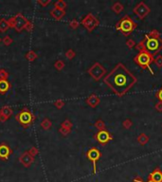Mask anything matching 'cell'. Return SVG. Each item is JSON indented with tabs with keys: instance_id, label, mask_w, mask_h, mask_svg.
Returning <instances> with one entry per match:
<instances>
[{
	"instance_id": "44dd1931",
	"label": "cell",
	"mask_w": 162,
	"mask_h": 182,
	"mask_svg": "<svg viewBox=\"0 0 162 182\" xmlns=\"http://www.w3.org/2000/svg\"><path fill=\"white\" fill-rule=\"evenodd\" d=\"M25 57H26V59H27L28 61L33 62L35 59H37L38 55H37V53H36L34 50H29V51H28L27 53H26Z\"/></svg>"
},
{
	"instance_id": "d6986e66",
	"label": "cell",
	"mask_w": 162,
	"mask_h": 182,
	"mask_svg": "<svg viewBox=\"0 0 162 182\" xmlns=\"http://www.w3.org/2000/svg\"><path fill=\"white\" fill-rule=\"evenodd\" d=\"M123 9H124V7H123V5L121 2H115L111 6V10L117 14L121 13L123 11Z\"/></svg>"
},
{
	"instance_id": "74e56055",
	"label": "cell",
	"mask_w": 162,
	"mask_h": 182,
	"mask_svg": "<svg viewBox=\"0 0 162 182\" xmlns=\"http://www.w3.org/2000/svg\"><path fill=\"white\" fill-rule=\"evenodd\" d=\"M2 42L4 43V45H5V46H10V44L13 43V39L10 38L9 35H7V36H5V37L3 38Z\"/></svg>"
},
{
	"instance_id": "e0dca14e",
	"label": "cell",
	"mask_w": 162,
	"mask_h": 182,
	"mask_svg": "<svg viewBox=\"0 0 162 182\" xmlns=\"http://www.w3.org/2000/svg\"><path fill=\"white\" fill-rule=\"evenodd\" d=\"M10 88V84L8 80L0 81V94H6Z\"/></svg>"
},
{
	"instance_id": "ee69618b",
	"label": "cell",
	"mask_w": 162,
	"mask_h": 182,
	"mask_svg": "<svg viewBox=\"0 0 162 182\" xmlns=\"http://www.w3.org/2000/svg\"><path fill=\"white\" fill-rule=\"evenodd\" d=\"M7 119H8L7 117H5V116H3V115H1V114H0V122H7Z\"/></svg>"
},
{
	"instance_id": "e575fe53",
	"label": "cell",
	"mask_w": 162,
	"mask_h": 182,
	"mask_svg": "<svg viewBox=\"0 0 162 182\" xmlns=\"http://www.w3.org/2000/svg\"><path fill=\"white\" fill-rule=\"evenodd\" d=\"M70 132H71L70 129H66V128H64V127H60L59 128V133L64 137H66L67 135H69Z\"/></svg>"
},
{
	"instance_id": "9a60e30c",
	"label": "cell",
	"mask_w": 162,
	"mask_h": 182,
	"mask_svg": "<svg viewBox=\"0 0 162 182\" xmlns=\"http://www.w3.org/2000/svg\"><path fill=\"white\" fill-rule=\"evenodd\" d=\"M148 179L153 180L155 182H162V171L156 167L152 173L148 175Z\"/></svg>"
},
{
	"instance_id": "7bdbcfd3",
	"label": "cell",
	"mask_w": 162,
	"mask_h": 182,
	"mask_svg": "<svg viewBox=\"0 0 162 182\" xmlns=\"http://www.w3.org/2000/svg\"><path fill=\"white\" fill-rule=\"evenodd\" d=\"M133 182H145V181H143V179H142L141 178H140V176H137V178H134ZM147 182H155V181L148 179V181H147Z\"/></svg>"
},
{
	"instance_id": "83f0119b",
	"label": "cell",
	"mask_w": 162,
	"mask_h": 182,
	"mask_svg": "<svg viewBox=\"0 0 162 182\" xmlns=\"http://www.w3.org/2000/svg\"><path fill=\"white\" fill-rule=\"evenodd\" d=\"M132 125H133V122L130 119H124V121L122 122V126L125 129H127V130L131 128Z\"/></svg>"
},
{
	"instance_id": "603a6c76",
	"label": "cell",
	"mask_w": 162,
	"mask_h": 182,
	"mask_svg": "<svg viewBox=\"0 0 162 182\" xmlns=\"http://www.w3.org/2000/svg\"><path fill=\"white\" fill-rule=\"evenodd\" d=\"M10 28L8 20H6L5 18L0 19V32H5L6 30H8V29Z\"/></svg>"
},
{
	"instance_id": "836d02e7",
	"label": "cell",
	"mask_w": 162,
	"mask_h": 182,
	"mask_svg": "<svg viewBox=\"0 0 162 182\" xmlns=\"http://www.w3.org/2000/svg\"><path fill=\"white\" fill-rule=\"evenodd\" d=\"M54 106L57 108V109H62L63 107L65 106V102L63 101V100H57V101H55L54 102Z\"/></svg>"
},
{
	"instance_id": "f1b7e54d",
	"label": "cell",
	"mask_w": 162,
	"mask_h": 182,
	"mask_svg": "<svg viewBox=\"0 0 162 182\" xmlns=\"http://www.w3.org/2000/svg\"><path fill=\"white\" fill-rule=\"evenodd\" d=\"M80 24H81V22L78 21L77 19H72L71 21L69 22V27H70L72 29H78V27L80 26Z\"/></svg>"
},
{
	"instance_id": "ba28073f",
	"label": "cell",
	"mask_w": 162,
	"mask_h": 182,
	"mask_svg": "<svg viewBox=\"0 0 162 182\" xmlns=\"http://www.w3.org/2000/svg\"><path fill=\"white\" fill-rule=\"evenodd\" d=\"M86 158L92 162L93 172H94V174H96L97 173V162L102 158L101 151L96 147H92L86 152Z\"/></svg>"
},
{
	"instance_id": "484cf974",
	"label": "cell",
	"mask_w": 162,
	"mask_h": 182,
	"mask_svg": "<svg viewBox=\"0 0 162 182\" xmlns=\"http://www.w3.org/2000/svg\"><path fill=\"white\" fill-rule=\"evenodd\" d=\"M65 62L62 61V60H57L55 63H54V67L57 69V70H62L65 67Z\"/></svg>"
},
{
	"instance_id": "d6a6232c",
	"label": "cell",
	"mask_w": 162,
	"mask_h": 182,
	"mask_svg": "<svg viewBox=\"0 0 162 182\" xmlns=\"http://www.w3.org/2000/svg\"><path fill=\"white\" fill-rule=\"evenodd\" d=\"M125 45L127 46V48H128V49H132L133 48H135V45H137V44H135V41H134L133 39H127V40H126V42H125Z\"/></svg>"
},
{
	"instance_id": "f6af8a7d",
	"label": "cell",
	"mask_w": 162,
	"mask_h": 182,
	"mask_svg": "<svg viewBox=\"0 0 162 182\" xmlns=\"http://www.w3.org/2000/svg\"><path fill=\"white\" fill-rule=\"evenodd\" d=\"M2 42V39H1V37H0V43H1Z\"/></svg>"
},
{
	"instance_id": "b9f144b4",
	"label": "cell",
	"mask_w": 162,
	"mask_h": 182,
	"mask_svg": "<svg viewBox=\"0 0 162 182\" xmlns=\"http://www.w3.org/2000/svg\"><path fill=\"white\" fill-rule=\"evenodd\" d=\"M8 23H9L10 28H14V25H15V22H14V16L10 17V18L8 20Z\"/></svg>"
},
{
	"instance_id": "3957f363",
	"label": "cell",
	"mask_w": 162,
	"mask_h": 182,
	"mask_svg": "<svg viewBox=\"0 0 162 182\" xmlns=\"http://www.w3.org/2000/svg\"><path fill=\"white\" fill-rule=\"evenodd\" d=\"M134 62L138 66L141 67L142 69H148L152 75L155 74L154 70L151 67V65L155 62V56L149 53L148 51H145V50L138 51V53L134 57Z\"/></svg>"
},
{
	"instance_id": "60d3db41",
	"label": "cell",
	"mask_w": 162,
	"mask_h": 182,
	"mask_svg": "<svg viewBox=\"0 0 162 182\" xmlns=\"http://www.w3.org/2000/svg\"><path fill=\"white\" fill-rule=\"evenodd\" d=\"M37 2L41 5V6L46 7V6H48V5L50 3V0H46V1H43V0H38Z\"/></svg>"
},
{
	"instance_id": "30bf717a",
	"label": "cell",
	"mask_w": 162,
	"mask_h": 182,
	"mask_svg": "<svg viewBox=\"0 0 162 182\" xmlns=\"http://www.w3.org/2000/svg\"><path fill=\"white\" fill-rule=\"evenodd\" d=\"M94 139H95L101 145L105 146L109 141L113 140V136L110 132L107 131V130H102V131H98V133L94 135Z\"/></svg>"
},
{
	"instance_id": "8992f818",
	"label": "cell",
	"mask_w": 162,
	"mask_h": 182,
	"mask_svg": "<svg viewBox=\"0 0 162 182\" xmlns=\"http://www.w3.org/2000/svg\"><path fill=\"white\" fill-rule=\"evenodd\" d=\"M88 74L91 76L92 79H94V81H100L103 76H105L106 74V69L104 67L102 64H100L99 62H96L94 63V65H92L89 69L87 70Z\"/></svg>"
},
{
	"instance_id": "9c48e42d",
	"label": "cell",
	"mask_w": 162,
	"mask_h": 182,
	"mask_svg": "<svg viewBox=\"0 0 162 182\" xmlns=\"http://www.w3.org/2000/svg\"><path fill=\"white\" fill-rule=\"evenodd\" d=\"M133 13L137 15L140 20H143L151 13V9L148 5H146L143 1H141L135 5V8L133 9Z\"/></svg>"
},
{
	"instance_id": "d590c367",
	"label": "cell",
	"mask_w": 162,
	"mask_h": 182,
	"mask_svg": "<svg viewBox=\"0 0 162 182\" xmlns=\"http://www.w3.org/2000/svg\"><path fill=\"white\" fill-rule=\"evenodd\" d=\"M28 152L34 158L35 155H37L39 154V150H38V148H36L35 146H32V147H31V148L28 151Z\"/></svg>"
},
{
	"instance_id": "4316f807",
	"label": "cell",
	"mask_w": 162,
	"mask_h": 182,
	"mask_svg": "<svg viewBox=\"0 0 162 182\" xmlns=\"http://www.w3.org/2000/svg\"><path fill=\"white\" fill-rule=\"evenodd\" d=\"M72 126H73V123L69 121L68 119H65V121L63 122L62 124H61V127H64V128H66V129H70V130H71Z\"/></svg>"
},
{
	"instance_id": "7402d4cb",
	"label": "cell",
	"mask_w": 162,
	"mask_h": 182,
	"mask_svg": "<svg viewBox=\"0 0 162 182\" xmlns=\"http://www.w3.org/2000/svg\"><path fill=\"white\" fill-rule=\"evenodd\" d=\"M41 127L43 128L44 130H49L51 126H52V122H50V119L48 118H45L43 121L41 122Z\"/></svg>"
},
{
	"instance_id": "5b68a950",
	"label": "cell",
	"mask_w": 162,
	"mask_h": 182,
	"mask_svg": "<svg viewBox=\"0 0 162 182\" xmlns=\"http://www.w3.org/2000/svg\"><path fill=\"white\" fill-rule=\"evenodd\" d=\"M15 119L22 125L23 127L27 128L30 126L33 123L35 116L31 113L27 108H24L22 111H20L16 116H15Z\"/></svg>"
},
{
	"instance_id": "ab89813d",
	"label": "cell",
	"mask_w": 162,
	"mask_h": 182,
	"mask_svg": "<svg viewBox=\"0 0 162 182\" xmlns=\"http://www.w3.org/2000/svg\"><path fill=\"white\" fill-rule=\"evenodd\" d=\"M155 109L156 111H158V112H162V102H158V103H155Z\"/></svg>"
},
{
	"instance_id": "2e32d148",
	"label": "cell",
	"mask_w": 162,
	"mask_h": 182,
	"mask_svg": "<svg viewBox=\"0 0 162 182\" xmlns=\"http://www.w3.org/2000/svg\"><path fill=\"white\" fill-rule=\"evenodd\" d=\"M50 15L55 20H58V21H59V20L64 18V16L66 15V11H63V10H59V9L53 8L50 11Z\"/></svg>"
},
{
	"instance_id": "1f68e13d",
	"label": "cell",
	"mask_w": 162,
	"mask_h": 182,
	"mask_svg": "<svg viewBox=\"0 0 162 182\" xmlns=\"http://www.w3.org/2000/svg\"><path fill=\"white\" fill-rule=\"evenodd\" d=\"M9 73L5 69H0V81L2 80H8Z\"/></svg>"
},
{
	"instance_id": "8fae6325",
	"label": "cell",
	"mask_w": 162,
	"mask_h": 182,
	"mask_svg": "<svg viewBox=\"0 0 162 182\" xmlns=\"http://www.w3.org/2000/svg\"><path fill=\"white\" fill-rule=\"evenodd\" d=\"M14 22H15L14 29L16 32H19L25 29V26L28 23V20L26 19V17L22 13H17L16 15H14Z\"/></svg>"
},
{
	"instance_id": "d4e9b609",
	"label": "cell",
	"mask_w": 162,
	"mask_h": 182,
	"mask_svg": "<svg viewBox=\"0 0 162 182\" xmlns=\"http://www.w3.org/2000/svg\"><path fill=\"white\" fill-rule=\"evenodd\" d=\"M95 127L99 130V131H102V130H105V122H104L102 119H98V121L95 122Z\"/></svg>"
},
{
	"instance_id": "ffe728a7",
	"label": "cell",
	"mask_w": 162,
	"mask_h": 182,
	"mask_svg": "<svg viewBox=\"0 0 162 182\" xmlns=\"http://www.w3.org/2000/svg\"><path fill=\"white\" fill-rule=\"evenodd\" d=\"M13 109L10 108V106H7V105H5V106H3L1 109H0V114H1V115H3V116H5V117H7L8 119L13 115Z\"/></svg>"
},
{
	"instance_id": "cb8c5ba5",
	"label": "cell",
	"mask_w": 162,
	"mask_h": 182,
	"mask_svg": "<svg viewBox=\"0 0 162 182\" xmlns=\"http://www.w3.org/2000/svg\"><path fill=\"white\" fill-rule=\"evenodd\" d=\"M66 6H67V4L64 1V0H58V1H56L54 3V8L59 9V10H63V11H65Z\"/></svg>"
},
{
	"instance_id": "8d00e7d4",
	"label": "cell",
	"mask_w": 162,
	"mask_h": 182,
	"mask_svg": "<svg viewBox=\"0 0 162 182\" xmlns=\"http://www.w3.org/2000/svg\"><path fill=\"white\" fill-rule=\"evenodd\" d=\"M33 28H34L33 23L31 22V21H28V23L26 24V26H25V29H26L27 32H32Z\"/></svg>"
},
{
	"instance_id": "f546056e",
	"label": "cell",
	"mask_w": 162,
	"mask_h": 182,
	"mask_svg": "<svg viewBox=\"0 0 162 182\" xmlns=\"http://www.w3.org/2000/svg\"><path fill=\"white\" fill-rule=\"evenodd\" d=\"M76 56V52L73 49H68V50H66V57L68 60H72L74 57Z\"/></svg>"
},
{
	"instance_id": "7c38bea8",
	"label": "cell",
	"mask_w": 162,
	"mask_h": 182,
	"mask_svg": "<svg viewBox=\"0 0 162 182\" xmlns=\"http://www.w3.org/2000/svg\"><path fill=\"white\" fill-rule=\"evenodd\" d=\"M19 162L22 164L24 167L26 168H29V166L34 162V158L31 155L28 151L27 152L23 153L22 155H20L19 158Z\"/></svg>"
},
{
	"instance_id": "7a4b0ae2",
	"label": "cell",
	"mask_w": 162,
	"mask_h": 182,
	"mask_svg": "<svg viewBox=\"0 0 162 182\" xmlns=\"http://www.w3.org/2000/svg\"><path fill=\"white\" fill-rule=\"evenodd\" d=\"M135 49L138 51H148L153 56L158 54L162 50V38L160 32L158 29H152L144 35L143 39L135 45Z\"/></svg>"
},
{
	"instance_id": "4fadbf2b",
	"label": "cell",
	"mask_w": 162,
	"mask_h": 182,
	"mask_svg": "<svg viewBox=\"0 0 162 182\" xmlns=\"http://www.w3.org/2000/svg\"><path fill=\"white\" fill-rule=\"evenodd\" d=\"M13 154V151L7 143L2 142L0 144V159L8 160L9 157Z\"/></svg>"
},
{
	"instance_id": "ac0fdd59",
	"label": "cell",
	"mask_w": 162,
	"mask_h": 182,
	"mask_svg": "<svg viewBox=\"0 0 162 182\" xmlns=\"http://www.w3.org/2000/svg\"><path fill=\"white\" fill-rule=\"evenodd\" d=\"M149 137L146 135L145 133H141V134H139L138 136V142L140 144V145H142V146H144L145 144H147L149 142Z\"/></svg>"
},
{
	"instance_id": "52a82bcc",
	"label": "cell",
	"mask_w": 162,
	"mask_h": 182,
	"mask_svg": "<svg viewBox=\"0 0 162 182\" xmlns=\"http://www.w3.org/2000/svg\"><path fill=\"white\" fill-rule=\"evenodd\" d=\"M81 24L85 27V29H86L88 32H91L97 27H99L100 21H99V19L93 13H89L82 18V20L81 21Z\"/></svg>"
},
{
	"instance_id": "4dcf8cb0",
	"label": "cell",
	"mask_w": 162,
	"mask_h": 182,
	"mask_svg": "<svg viewBox=\"0 0 162 182\" xmlns=\"http://www.w3.org/2000/svg\"><path fill=\"white\" fill-rule=\"evenodd\" d=\"M154 63L156 65V66L159 67V69H161V67H162V55L158 54V56H156L155 58Z\"/></svg>"
},
{
	"instance_id": "277c9868",
	"label": "cell",
	"mask_w": 162,
	"mask_h": 182,
	"mask_svg": "<svg viewBox=\"0 0 162 182\" xmlns=\"http://www.w3.org/2000/svg\"><path fill=\"white\" fill-rule=\"evenodd\" d=\"M117 30H119L122 35L129 36L134 30L138 28V24L129 16L128 14H125L124 16L115 26Z\"/></svg>"
},
{
	"instance_id": "6da1fadb",
	"label": "cell",
	"mask_w": 162,
	"mask_h": 182,
	"mask_svg": "<svg viewBox=\"0 0 162 182\" xmlns=\"http://www.w3.org/2000/svg\"><path fill=\"white\" fill-rule=\"evenodd\" d=\"M137 82V77L122 63L117 64L110 73L103 78V83L118 97H123Z\"/></svg>"
},
{
	"instance_id": "5bb4252c",
	"label": "cell",
	"mask_w": 162,
	"mask_h": 182,
	"mask_svg": "<svg viewBox=\"0 0 162 182\" xmlns=\"http://www.w3.org/2000/svg\"><path fill=\"white\" fill-rule=\"evenodd\" d=\"M85 102L91 108H95V107H97V105H99V103L101 102V99L96 94H91L90 96H88L86 98Z\"/></svg>"
},
{
	"instance_id": "f35d334b",
	"label": "cell",
	"mask_w": 162,
	"mask_h": 182,
	"mask_svg": "<svg viewBox=\"0 0 162 182\" xmlns=\"http://www.w3.org/2000/svg\"><path fill=\"white\" fill-rule=\"evenodd\" d=\"M155 98L158 100V102H162V87L160 88V89H158V91L155 92Z\"/></svg>"
}]
</instances>
